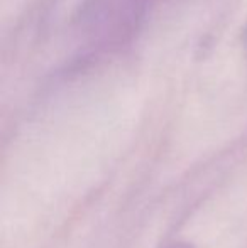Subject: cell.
<instances>
[{
	"label": "cell",
	"mask_w": 247,
	"mask_h": 248,
	"mask_svg": "<svg viewBox=\"0 0 247 248\" xmlns=\"http://www.w3.org/2000/svg\"><path fill=\"white\" fill-rule=\"evenodd\" d=\"M166 248H190V247L185 245V243H173V245H168Z\"/></svg>",
	"instance_id": "cell-1"
}]
</instances>
